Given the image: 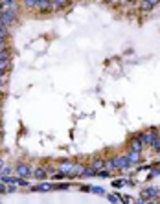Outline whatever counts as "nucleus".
Segmentation results:
<instances>
[{
	"instance_id": "obj_22",
	"label": "nucleus",
	"mask_w": 160,
	"mask_h": 204,
	"mask_svg": "<svg viewBox=\"0 0 160 204\" xmlns=\"http://www.w3.org/2000/svg\"><path fill=\"white\" fill-rule=\"evenodd\" d=\"M96 175H98V177H101V178H107V177H109V171H98Z\"/></svg>"
},
{
	"instance_id": "obj_19",
	"label": "nucleus",
	"mask_w": 160,
	"mask_h": 204,
	"mask_svg": "<svg viewBox=\"0 0 160 204\" xmlns=\"http://www.w3.org/2000/svg\"><path fill=\"white\" fill-rule=\"evenodd\" d=\"M68 0H54V4H55V7H63L64 4H66Z\"/></svg>"
},
{
	"instance_id": "obj_25",
	"label": "nucleus",
	"mask_w": 160,
	"mask_h": 204,
	"mask_svg": "<svg viewBox=\"0 0 160 204\" xmlns=\"http://www.w3.org/2000/svg\"><path fill=\"white\" fill-rule=\"evenodd\" d=\"M6 191H7V189L4 188V182H2V184H0V193H6Z\"/></svg>"
},
{
	"instance_id": "obj_16",
	"label": "nucleus",
	"mask_w": 160,
	"mask_h": 204,
	"mask_svg": "<svg viewBox=\"0 0 160 204\" xmlns=\"http://www.w3.org/2000/svg\"><path fill=\"white\" fill-rule=\"evenodd\" d=\"M129 158H131V162H138V158H140V153H134V151H133V153L129 155Z\"/></svg>"
},
{
	"instance_id": "obj_12",
	"label": "nucleus",
	"mask_w": 160,
	"mask_h": 204,
	"mask_svg": "<svg viewBox=\"0 0 160 204\" xmlns=\"http://www.w3.org/2000/svg\"><path fill=\"white\" fill-rule=\"evenodd\" d=\"M133 151H134V153H140L142 151V140H138V138L133 140Z\"/></svg>"
},
{
	"instance_id": "obj_13",
	"label": "nucleus",
	"mask_w": 160,
	"mask_h": 204,
	"mask_svg": "<svg viewBox=\"0 0 160 204\" xmlns=\"http://www.w3.org/2000/svg\"><path fill=\"white\" fill-rule=\"evenodd\" d=\"M90 191H92V193H96V195H105V189L100 188V186H90Z\"/></svg>"
},
{
	"instance_id": "obj_9",
	"label": "nucleus",
	"mask_w": 160,
	"mask_h": 204,
	"mask_svg": "<svg viewBox=\"0 0 160 204\" xmlns=\"http://www.w3.org/2000/svg\"><path fill=\"white\" fill-rule=\"evenodd\" d=\"M52 188H54L52 184H40V186H35V188H33V191H50Z\"/></svg>"
},
{
	"instance_id": "obj_7",
	"label": "nucleus",
	"mask_w": 160,
	"mask_h": 204,
	"mask_svg": "<svg viewBox=\"0 0 160 204\" xmlns=\"http://www.w3.org/2000/svg\"><path fill=\"white\" fill-rule=\"evenodd\" d=\"M39 9H42V11H48L50 9V0H37V4H35Z\"/></svg>"
},
{
	"instance_id": "obj_3",
	"label": "nucleus",
	"mask_w": 160,
	"mask_h": 204,
	"mask_svg": "<svg viewBox=\"0 0 160 204\" xmlns=\"http://www.w3.org/2000/svg\"><path fill=\"white\" fill-rule=\"evenodd\" d=\"M17 173H19V177H30L31 175V167L28 165V164H19L17 165Z\"/></svg>"
},
{
	"instance_id": "obj_2",
	"label": "nucleus",
	"mask_w": 160,
	"mask_h": 204,
	"mask_svg": "<svg viewBox=\"0 0 160 204\" xmlns=\"http://www.w3.org/2000/svg\"><path fill=\"white\" fill-rule=\"evenodd\" d=\"M131 158L129 156H120V158H114V160H111V165L112 167H118V169H125V167H129L131 165Z\"/></svg>"
},
{
	"instance_id": "obj_5",
	"label": "nucleus",
	"mask_w": 160,
	"mask_h": 204,
	"mask_svg": "<svg viewBox=\"0 0 160 204\" xmlns=\"http://www.w3.org/2000/svg\"><path fill=\"white\" fill-rule=\"evenodd\" d=\"M7 9H15V0H4L0 6V11H7Z\"/></svg>"
},
{
	"instance_id": "obj_26",
	"label": "nucleus",
	"mask_w": 160,
	"mask_h": 204,
	"mask_svg": "<svg viewBox=\"0 0 160 204\" xmlns=\"http://www.w3.org/2000/svg\"><path fill=\"white\" fill-rule=\"evenodd\" d=\"M2 167H4V162H2V160H0V171H2Z\"/></svg>"
},
{
	"instance_id": "obj_4",
	"label": "nucleus",
	"mask_w": 160,
	"mask_h": 204,
	"mask_svg": "<svg viewBox=\"0 0 160 204\" xmlns=\"http://www.w3.org/2000/svg\"><path fill=\"white\" fill-rule=\"evenodd\" d=\"M158 195V188H147L144 189V199H155Z\"/></svg>"
},
{
	"instance_id": "obj_20",
	"label": "nucleus",
	"mask_w": 160,
	"mask_h": 204,
	"mask_svg": "<svg viewBox=\"0 0 160 204\" xmlns=\"http://www.w3.org/2000/svg\"><path fill=\"white\" fill-rule=\"evenodd\" d=\"M109 201H111V202H114V204H118L120 197H118V195H109Z\"/></svg>"
},
{
	"instance_id": "obj_15",
	"label": "nucleus",
	"mask_w": 160,
	"mask_h": 204,
	"mask_svg": "<svg viewBox=\"0 0 160 204\" xmlns=\"http://www.w3.org/2000/svg\"><path fill=\"white\" fill-rule=\"evenodd\" d=\"M151 145H153V149H155V151H160V138H158V136L153 140V143H151Z\"/></svg>"
},
{
	"instance_id": "obj_24",
	"label": "nucleus",
	"mask_w": 160,
	"mask_h": 204,
	"mask_svg": "<svg viewBox=\"0 0 160 204\" xmlns=\"http://www.w3.org/2000/svg\"><path fill=\"white\" fill-rule=\"evenodd\" d=\"M24 4L31 7V6H35V4H37V0H24Z\"/></svg>"
},
{
	"instance_id": "obj_1",
	"label": "nucleus",
	"mask_w": 160,
	"mask_h": 204,
	"mask_svg": "<svg viewBox=\"0 0 160 204\" xmlns=\"http://www.w3.org/2000/svg\"><path fill=\"white\" fill-rule=\"evenodd\" d=\"M15 21V9H7V11H0V26H9Z\"/></svg>"
},
{
	"instance_id": "obj_23",
	"label": "nucleus",
	"mask_w": 160,
	"mask_h": 204,
	"mask_svg": "<svg viewBox=\"0 0 160 204\" xmlns=\"http://www.w3.org/2000/svg\"><path fill=\"white\" fill-rule=\"evenodd\" d=\"M123 180H114V182H112V186H114V188H121V186H123Z\"/></svg>"
},
{
	"instance_id": "obj_21",
	"label": "nucleus",
	"mask_w": 160,
	"mask_h": 204,
	"mask_svg": "<svg viewBox=\"0 0 160 204\" xmlns=\"http://www.w3.org/2000/svg\"><path fill=\"white\" fill-rule=\"evenodd\" d=\"M15 182L19 184V186H28V180H26V178H22V177H20V178H17Z\"/></svg>"
},
{
	"instance_id": "obj_14",
	"label": "nucleus",
	"mask_w": 160,
	"mask_h": 204,
	"mask_svg": "<svg viewBox=\"0 0 160 204\" xmlns=\"http://www.w3.org/2000/svg\"><path fill=\"white\" fill-rule=\"evenodd\" d=\"M103 165H105V162H103V160H94V162H92V165H90V167L98 171V169H100V167H103Z\"/></svg>"
},
{
	"instance_id": "obj_27",
	"label": "nucleus",
	"mask_w": 160,
	"mask_h": 204,
	"mask_svg": "<svg viewBox=\"0 0 160 204\" xmlns=\"http://www.w3.org/2000/svg\"><path fill=\"white\" fill-rule=\"evenodd\" d=\"M136 204H144V201H138V202H136Z\"/></svg>"
},
{
	"instance_id": "obj_8",
	"label": "nucleus",
	"mask_w": 160,
	"mask_h": 204,
	"mask_svg": "<svg viewBox=\"0 0 160 204\" xmlns=\"http://www.w3.org/2000/svg\"><path fill=\"white\" fill-rule=\"evenodd\" d=\"M72 167H74V164L68 162V160L61 162V171H63V173H66V171H72Z\"/></svg>"
},
{
	"instance_id": "obj_11",
	"label": "nucleus",
	"mask_w": 160,
	"mask_h": 204,
	"mask_svg": "<svg viewBox=\"0 0 160 204\" xmlns=\"http://www.w3.org/2000/svg\"><path fill=\"white\" fill-rule=\"evenodd\" d=\"M35 178H39V180H44V178H46V169H42V167L35 169Z\"/></svg>"
},
{
	"instance_id": "obj_6",
	"label": "nucleus",
	"mask_w": 160,
	"mask_h": 204,
	"mask_svg": "<svg viewBox=\"0 0 160 204\" xmlns=\"http://www.w3.org/2000/svg\"><path fill=\"white\" fill-rule=\"evenodd\" d=\"M160 0H144V4H142V7L145 9V11H149V9H153L157 4H158Z\"/></svg>"
},
{
	"instance_id": "obj_17",
	"label": "nucleus",
	"mask_w": 160,
	"mask_h": 204,
	"mask_svg": "<svg viewBox=\"0 0 160 204\" xmlns=\"http://www.w3.org/2000/svg\"><path fill=\"white\" fill-rule=\"evenodd\" d=\"M64 177H66V175H64V173H63V171H57V173H55V175H54V178H55V180H63V178H64Z\"/></svg>"
},
{
	"instance_id": "obj_10",
	"label": "nucleus",
	"mask_w": 160,
	"mask_h": 204,
	"mask_svg": "<svg viewBox=\"0 0 160 204\" xmlns=\"http://www.w3.org/2000/svg\"><path fill=\"white\" fill-rule=\"evenodd\" d=\"M96 173H98L96 169H92V167H88V169H87V167H85V169H83V173H81V177H85V178H87V177H94Z\"/></svg>"
},
{
	"instance_id": "obj_28",
	"label": "nucleus",
	"mask_w": 160,
	"mask_h": 204,
	"mask_svg": "<svg viewBox=\"0 0 160 204\" xmlns=\"http://www.w3.org/2000/svg\"><path fill=\"white\" fill-rule=\"evenodd\" d=\"M0 96H2V92H0Z\"/></svg>"
},
{
	"instance_id": "obj_18",
	"label": "nucleus",
	"mask_w": 160,
	"mask_h": 204,
	"mask_svg": "<svg viewBox=\"0 0 160 204\" xmlns=\"http://www.w3.org/2000/svg\"><path fill=\"white\" fill-rule=\"evenodd\" d=\"M13 180H15V178H11V177H7V175H4V177H2V182H4V184H11Z\"/></svg>"
}]
</instances>
